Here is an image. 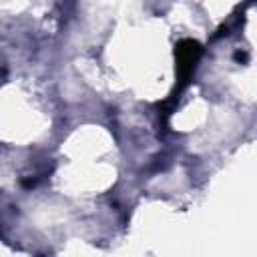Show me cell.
Listing matches in <instances>:
<instances>
[{
  "instance_id": "1",
  "label": "cell",
  "mask_w": 257,
  "mask_h": 257,
  "mask_svg": "<svg viewBox=\"0 0 257 257\" xmlns=\"http://www.w3.org/2000/svg\"><path fill=\"white\" fill-rule=\"evenodd\" d=\"M199 54H201V46H199V42H195L191 38H185L177 44V68L181 72V82H187L189 74L195 68Z\"/></svg>"
}]
</instances>
